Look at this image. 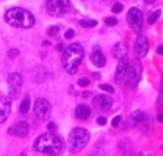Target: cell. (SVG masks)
<instances>
[{
  "instance_id": "11",
  "label": "cell",
  "mask_w": 163,
  "mask_h": 156,
  "mask_svg": "<svg viewBox=\"0 0 163 156\" xmlns=\"http://www.w3.org/2000/svg\"><path fill=\"white\" fill-rule=\"evenodd\" d=\"M12 99L9 96L0 97V124H2L8 119L11 112Z\"/></svg>"
},
{
  "instance_id": "18",
  "label": "cell",
  "mask_w": 163,
  "mask_h": 156,
  "mask_svg": "<svg viewBox=\"0 0 163 156\" xmlns=\"http://www.w3.org/2000/svg\"><path fill=\"white\" fill-rule=\"evenodd\" d=\"M144 116H146V114H144V111L142 110H136L134 112L131 114L130 116V121L133 122L134 125L138 124L140 122H142L143 120L144 119Z\"/></svg>"
},
{
  "instance_id": "10",
  "label": "cell",
  "mask_w": 163,
  "mask_h": 156,
  "mask_svg": "<svg viewBox=\"0 0 163 156\" xmlns=\"http://www.w3.org/2000/svg\"><path fill=\"white\" fill-rule=\"evenodd\" d=\"M148 42L146 36L139 35V37L136 39L134 44V53L137 58L142 59L148 54Z\"/></svg>"
},
{
  "instance_id": "16",
  "label": "cell",
  "mask_w": 163,
  "mask_h": 156,
  "mask_svg": "<svg viewBox=\"0 0 163 156\" xmlns=\"http://www.w3.org/2000/svg\"><path fill=\"white\" fill-rule=\"evenodd\" d=\"M126 53H127V47L124 42H117L112 48V56L115 59L120 60L121 58L126 56Z\"/></svg>"
},
{
  "instance_id": "1",
  "label": "cell",
  "mask_w": 163,
  "mask_h": 156,
  "mask_svg": "<svg viewBox=\"0 0 163 156\" xmlns=\"http://www.w3.org/2000/svg\"><path fill=\"white\" fill-rule=\"evenodd\" d=\"M4 20L8 25L18 28H30L35 23L33 15L29 11L20 7L9 9L5 13Z\"/></svg>"
},
{
  "instance_id": "19",
  "label": "cell",
  "mask_w": 163,
  "mask_h": 156,
  "mask_svg": "<svg viewBox=\"0 0 163 156\" xmlns=\"http://www.w3.org/2000/svg\"><path fill=\"white\" fill-rule=\"evenodd\" d=\"M29 108H30V98H29V96H26L25 98V100L22 101L21 105H20L21 113L25 114L29 110Z\"/></svg>"
},
{
  "instance_id": "9",
  "label": "cell",
  "mask_w": 163,
  "mask_h": 156,
  "mask_svg": "<svg viewBox=\"0 0 163 156\" xmlns=\"http://www.w3.org/2000/svg\"><path fill=\"white\" fill-rule=\"evenodd\" d=\"M33 109L36 116L39 117L41 120H47L50 118V115H51V105H50V102L47 100L42 99V98L37 99L35 101Z\"/></svg>"
},
{
  "instance_id": "2",
  "label": "cell",
  "mask_w": 163,
  "mask_h": 156,
  "mask_svg": "<svg viewBox=\"0 0 163 156\" xmlns=\"http://www.w3.org/2000/svg\"><path fill=\"white\" fill-rule=\"evenodd\" d=\"M63 148L60 137L54 133L42 134L34 142V149L38 152L48 155H57L61 152Z\"/></svg>"
},
{
  "instance_id": "29",
  "label": "cell",
  "mask_w": 163,
  "mask_h": 156,
  "mask_svg": "<svg viewBox=\"0 0 163 156\" xmlns=\"http://www.w3.org/2000/svg\"><path fill=\"white\" fill-rule=\"evenodd\" d=\"M107 119L105 116H99L97 118V123L99 125H101V126H105V125L107 124Z\"/></svg>"
},
{
  "instance_id": "35",
  "label": "cell",
  "mask_w": 163,
  "mask_h": 156,
  "mask_svg": "<svg viewBox=\"0 0 163 156\" xmlns=\"http://www.w3.org/2000/svg\"><path fill=\"white\" fill-rule=\"evenodd\" d=\"M146 2H147V3H148V4H151V3H152V2H153V0H146Z\"/></svg>"
},
{
  "instance_id": "4",
  "label": "cell",
  "mask_w": 163,
  "mask_h": 156,
  "mask_svg": "<svg viewBox=\"0 0 163 156\" xmlns=\"http://www.w3.org/2000/svg\"><path fill=\"white\" fill-rule=\"evenodd\" d=\"M90 141V133L84 128L76 127L70 132L67 137V148L72 153H78L85 148Z\"/></svg>"
},
{
  "instance_id": "24",
  "label": "cell",
  "mask_w": 163,
  "mask_h": 156,
  "mask_svg": "<svg viewBox=\"0 0 163 156\" xmlns=\"http://www.w3.org/2000/svg\"><path fill=\"white\" fill-rule=\"evenodd\" d=\"M122 10H123V5H122L121 3H118V2H116L114 5L112 6V8H111V11L114 12V13H116V14L120 13Z\"/></svg>"
},
{
  "instance_id": "13",
  "label": "cell",
  "mask_w": 163,
  "mask_h": 156,
  "mask_svg": "<svg viewBox=\"0 0 163 156\" xmlns=\"http://www.w3.org/2000/svg\"><path fill=\"white\" fill-rule=\"evenodd\" d=\"M128 57L124 56L123 58H121L118 61V65L116 66V70H115V75H114V81L116 83H120L122 80L124 79L125 75L127 74V70H128Z\"/></svg>"
},
{
  "instance_id": "21",
  "label": "cell",
  "mask_w": 163,
  "mask_h": 156,
  "mask_svg": "<svg viewBox=\"0 0 163 156\" xmlns=\"http://www.w3.org/2000/svg\"><path fill=\"white\" fill-rule=\"evenodd\" d=\"M160 15H161V11H160V10H157V11H155V12H153L152 14L148 17V24H149V25L155 24V22L158 20V18L160 17Z\"/></svg>"
},
{
  "instance_id": "5",
  "label": "cell",
  "mask_w": 163,
  "mask_h": 156,
  "mask_svg": "<svg viewBox=\"0 0 163 156\" xmlns=\"http://www.w3.org/2000/svg\"><path fill=\"white\" fill-rule=\"evenodd\" d=\"M70 0H47L46 10L52 17H61L70 11Z\"/></svg>"
},
{
  "instance_id": "23",
  "label": "cell",
  "mask_w": 163,
  "mask_h": 156,
  "mask_svg": "<svg viewBox=\"0 0 163 156\" xmlns=\"http://www.w3.org/2000/svg\"><path fill=\"white\" fill-rule=\"evenodd\" d=\"M99 87L101 88L102 90L106 91L107 93H110V94L114 93V88L112 87L111 85H108V84H100Z\"/></svg>"
},
{
  "instance_id": "20",
  "label": "cell",
  "mask_w": 163,
  "mask_h": 156,
  "mask_svg": "<svg viewBox=\"0 0 163 156\" xmlns=\"http://www.w3.org/2000/svg\"><path fill=\"white\" fill-rule=\"evenodd\" d=\"M79 24L82 28H94L98 25V22L95 20H81Z\"/></svg>"
},
{
  "instance_id": "28",
  "label": "cell",
  "mask_w": 163,
  "mask_h": 156,
  "mask_svg": "<svg viewBox=\"0 0 163 156\" xmlns=\"http://www.w3.org/2000/svg\"><path fill=\"white\" fill-rule=\"evenodd\" d=\"M120 121H121V116H120V115H117V116L114 117V119L111 120V125L114 127H116V126H118V125H119Z\"/></svg>"
},
{
  "instance_id": "22",
  "label": "cell",
  "mask_w": 163,
  "mask_h": 156,
  "mask_svg": "<svg viewBox=\"0 0 163 156\" xmlns=\"http://www.w3.org/2000/svg\"><path fill=\"white\" fill-rule=\"evenodd\" d=\"M59 30H60L59 26H57V25H52V26H50V28H48L47 33H48L49 36L54 37V36H56V35L58 34Z\"/></svg>"
},
{
  "instance_id": "15",
  "label": "cell",
  "mask_w": 163,
  "mask_h": 156,
  "mask_svg": "<svg viewBox=\"0 0 163 156\" xmlns=\"http://www.w3.org/2000/svg\"><path fill=\"white\" fill-rule=\"evenodd\" d=\"M29 125L25 121H20L9 129L8 133L17 137H25L29 134Z\"/></svg>"
},
{
  "instance_id": "27",
  "label": "cell",
  "mask_w": 163,
  "mask_h": 156,
  "mask_svg": "<svg viewBox=\"0 0 163 156\" xmlns=\"http://www.w3.org/2000/svg\"><path fill=\"white\" fill-rule=\"evenodd\" d=\"M19 54H20V51L18 50V49H15V48L11 49V50L8 52V56L10 59H15V58H17L18 56H19Z\"/></svg>"
},
{
  "instance_id": "6",
  "label": "cell",
  "mask_w": 163,
  "mask_h": 156,
  "mask_svg": "<svg viewBox=\"0 0 163 156\" xmlns=\"http://www.w3.org/2000/svg\"><path fill=\"white\" fill-rule=\"evenodd\" d=\"M142 65L139 60L135 59L130 62L127 70V87L133 89L138 85L141 78Z\"/></svg>"
},
{
  "instance_id": "30",
  "label": "cell",
  "mask_w": 163,
  "mask_h": 156,
  "mask_svg": "<svg viewBox=\"0 0 163 156\" xmlns=\"http://www.w3.org/2000/svg\"><path fill=\"white\" fill-rule=\"evenodd\" d=\"M73 36H74V30L72 29V28H70V29H67V30L66 31L65 37H66V39H71Z\"/></svg>"
},
{
  "instance_id": "17",
  "label": "cell",
  "mask_w": 163,
  "mask_h": 156,
  "mask_svg": "<svg viewBox=\"0 0 163 156\" xmlns=\"http://www.w3.org/2000/svg\"><path fill=\"white\" fill-rule=\"evenodd\" d=\"M90 114H91V108L86 105H79L75 108V115L79 119H87L90 116Z\"/></svg>"
},
{
  "instance_id": "33",
  "label": "cell",
  "mask_w": 163,
  "mask_h": 156,
  "mask_svg": "<svg viewBox=\"0 0 163 156\" xmlns=\"http://www.w3.org/2000/svg\"><path fill=\"white\" fill-rule=\"evenodd\" d=\"M48 130L49 131H52V130H55V125H54V123H49L48 124Z\"/></svg>"
},
{
  "instance_id": "32",
  "label": "cell",
  "mask_w": 163,
  "mask_h": 156,
  "mask_svg": "<svg viewBox=\"0 0 163 156\" xmlns=\"http://www.w3.org/2000/svg\"><path fill=\"white\" fill-rule=\"evenodd\" d=\"M157 121L160 123H163V113H159L157 115Z\"/></svg>"
},
{
  "instance_id": "26",
  "label": "cell",
  "mask_w": 163,
  "mask_h": 156,
  "mask_svg": "<svg viewBox=\"0 0 163 156\" xmlns=\"http://www.w3.org/2000/svg\"><path fill=\"white\" fill-rule=\"evenodd\" d=\"M105 22H106V24H107V25H110V26L115 25L117 23H118V21H117L116 18H114V17H108V18H107V19L105 20Z\"/></svg>"
},
{
  "instance_id": "3",
  "label": "cell",
  "mask_w": 163,
  "mask_h": 156,
  "mask_svg": "<svg viewBox=\"0 0 163 156\" xmlns=\"http://www.w3.org/2000/svg\"><path fill=\"white\" fill-rule=\"evenodd\" d=\"M84 57L83 48L78 43H72L63 55V65L67 73L74 74L77 71Z\"/></svg>"
},
{
  "instance_id": "31",
  "label": "cell",
  "mask_w": 163,
  "mask_h": 156,
  "mask_svg": "<svg viewBox=\"0 0 163 156\" xmlns=\"http://www.w3.org/2000/svg\"><path fill=\"white\" fill-rule=\"evenodd\" d=\"M163 104V86L161 87V91H160V95L158 98V105H162Z\"/></svg>"
},
{
  "instance_id": "36",
  "label": "cell",
  "mask_w": 163,
  "mask_h": 156,
  "mask_svg": "<svg viewBox=\"0 0 163 156\" xmlns=\"http://www.w3.org/2000/svg\"><path fill=\"white\" fill-rule=\"evenodd\" d=\"M20 156H26V155H25V153H22V154H21V155H20Z\"/></svg>"
},
{
  "instance_id": "34",
  "label": "cell",
  "mask_w": 163,
  "mask_h": 156,
  "mask_svg": "<svg viewBox=\"0 0 163 156\" xmlns=\"http://www.w3.org/2000/svg\"><path fill=\"white\" fill-rule=\"evenodd\" d=\"M157 53L159 55H163V46H159L157 48Z\"/></svg>"
},
{
  "instance_id": "14",
  "label": "cell",
  "mask_w": 163,
  "mask_h": 156,
  "mask_svg": "<svg viewBox=\"0 0 163 156\" xmlns=\"http://www.w3.org/2000/svg\"><path fill=\"white\" fill-rule=\"evenodd\" d=\"M92 64L97 68H104L106 65V57L99 46H94L92 54L90 55Z\"/></svg>"
},
{
  "instance_id": "12",
  "label": "cell",
  "mask_w": 163,
  "mask_h": 156,
  "mask_svg": "<svg viewBox=\"0 0 163 156\" xmlns=\"http://www.w3.org/2000/svg\"><path fill=\"white\" fill-rule=\"evenodd\" d=\"M114 100L112 98L107 95H97L93 99V105L99 110H108L111 108Z\"/></svg>"
},
{
  "instance_id": "25",
  "label": "cell",
  "mask_w": 163,
  "mask_h": 156,
  "mask_svg": "<svg viewBox=\"0 0 163 156\" xmlns=\"http://www.w3.org/2000/svg\"><path fill=\"white\" fill-rule=\"evenodd\" d=\"M77 84L80 87H87L90 84V80L88 78H86V77H82V78L78 79Z\"/></svg>"
},
{
  "instance_id": "7",
  "label": "cell",
  "mask_w": 163,
  "mask_h": 156,
  "mask_svg": "<svg viewBox=\"0 0 163 156\" xmlns=\"http://www.w3.org/2000/svg\"><path fill=\"white\" fill-rule=\"evenodd\" d=\"M127 22L129 25L131 26V28L135 31V33L141 35L143 29V23H144L142 11H140L136 7L131 8L127 13Z\"/></svg>"
},
{
  "instance_id": "8",
  "label": "cell",
  "mask_w": 163,
  "mask_h": 156,
  "mask_svg": "<svg viewBox=\"0 0 163 156\" xmlns=\"http://www.w3.org/2000/svg\"><path fill=\"white\" fill-rule=\"evenodd\" d=\"M9 85V97L11 99H17L21 93V88L22 85V77L20 73L14 72L8 77Z\"/></svg>"
}]
</instances>
